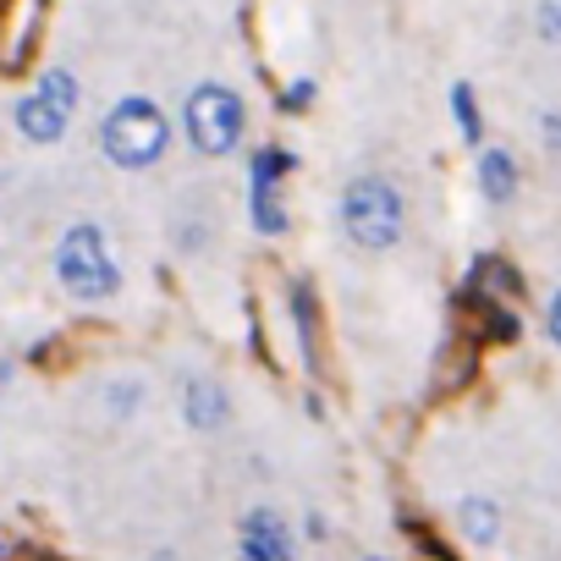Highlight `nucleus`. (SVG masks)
Returning <instances> with one entry per match:
<instances>
[{
	"mask_svg": "<svg viewBox=\"0 0 561 561\" xmlns=\"http://www.w3.org/2000/svg\"><path fill=\"white\" fill-rule=\"evenodd\" d=\"M100 144H105V154H111L122 171H144V165H154V160L165 154L171 122H165V111H160L154 100L133 94V100H122V105L105 116Z\"/></svg>",
	"mask_w": 561,
	"mask_h": 561,
	"instance_id": "nucleus-1",
	"label": "nucleus"
},
{
	"mask_svg": "<svg viewBox=\"0 0 561 561\" xmlns=\"http://www.w3.org/2000/svg\"><path fill=\"white\" fill-rule=\"evenodd\" d=\"M56 275H61V287L78 298V304H100L122 287V275H116V259L105 248V237L94 226H72L56 248Z\"/></svg>",
	"mask_w": 561,
	"mask_h": 561,
	"instance_id": "nucleus-2",
	"label": "nucleus"
},
{
	"mask_svg": "<svg viewBox=\"0 0 561 561\" xmlns=\"http://www.w3.org/2000/svg\"><path fill=\"white\" fill-rule=\"evenodd\" d=\"M342 220H347V237L358 242V248H397V237H402V198H397V187L391 182H380V176H358L347 193H342Z\"/></svg>",
	"mask_w": 561,
	"mask_h": 561,
	"instance_id": "nucleus-3",
	"label": "nucleus"
},
{
	"mask_svg": "<svg viewBox=\"0 0 561 561\" xmlns=\"http://www.w3.org/2000/svg\"><path fill=\"white\" fill-rule=\"evenodd\" d=\"M182 122H187V138H193L198 154H231L237 138H242V100L220 83H198L187 94Z\"/></svg>",
	"mask_w": 561,
	"mask_h": 561,
	"instance_id": "nucleus-4",
	"label": "nucleus"
},
{
	"mask_svg": "<svg viewBox=\"0 0 561 561\" xmlns=\"http://www.w3.org/2000/svg\"><path fill=\"white\" fill-rule=\"evenodd\" d=\"M67 116H72V111H61L45 89H34L28 100H18V127H23L28 144H56V138L67 133Z\"/></svg>",
	"mask_w": 561,
	"mask_h": 561,
	"instance_id": "nucleus-5",
	"label": "nucleus"
},
{
	"mask_svg": "<svg viewBox=\"0 0 561 561\" xmlns=\"http://www.w3.org/2000/svg\"><path fill=\"white\" fill-rule=\"evenodd\" d=\"M242 545L259 550L264 561H293V556H298L287 523H280L275 512H248V523H242Z\"/></svg>",
	"mask_w": 561,
	"mask_h": 561,
	"instance_id": "nucleus-6",
	"label": "nucleus"
},
{
	"mask_svg": "<svg viewBox=\"0 0 561 561\" xmlns=\"http://www.w3.org/2000/svg\"><path fill=\"white\" fill-rule=\"evenodd\" d=\"M479 187H484L490 204H506V198L517 193V165H512L506 149H484V154H479Z\"/></svg>",
	"mask_w": 561,
	"mask_h": 561,
	"instance_id": "nucleus-7",
	"label": "nucleus"
},
{
	"mask_svg": "<svg viewBox=\"0 0 561 561\" xmlns=\"http://www.w3.org/2000/svg\"><path fill=\"white\" fill-rule=\"evenodd\" d=\"M187 419H193L198 430H215V424L226 419V397H220L215 380H193V386H187Z\"/></svg>",
	"mask_w": 561,
	"mask_h": 561,
	"instance_id": "nucleus-8",
	"label": "nucleus"
},
{
	"mask_svg": "<svg viewBox=\"0 0 561 561\" xmlns=\"http://www.w3.org/2000/svg\"><path fill=\"white\" fill-rule=\"evenodd\" d=\"M457 523H462V534H468V539H479V545H484V539H495V528H501V512H495L484 495H468V501L457 506Z\"/></svg>",
	"mask_w": 561,
	"mask_h": 561,
	"instance_id": "nucleus-9",
	"label": "nucleus"
},
{
	"mask_svg": "<svg viewBox=\"0 0 561 561\" xmlns=\"http://www.w3.org/2000/svg\"><path fill=\"white\" fill-rule=\"evenodd\" d=\"M253 226L259 231H287V215H280V204H275V187H264V182H253Z\"/></svg>",
	"mask_w": 561,
	"mask_h": 561,
	"instance_id": "nucleus-10",
	"label": "nucleus"
},
{
	"mask_svg": "<svg viewBox=\"0 0 561 561\" xmlns=\"http://www.w3.org/2000/svg\"><path fill=\"white\" fill-rule=\"evenodd\" d=\"M451 111H457L462 138H468V144H479V138H484V127H479V105H473V89H468V83H457V89H451Z\"/></svg>",
	"mask_w": 561,
	"mask_h": 561,
	"instance_id": "nucleus-11",
	"label": "nucleus"
},
{
	"mask_svg": "<svg viewBox=\"0 0 561 561\" xmlns=\"http://www.w3.org/2000/svg\"><path fill=\"white\" fill-rule=\"evenodd\" d=\"M39 89H45V94H50L61 111H72V105H78V78H72L67 67H50V72L39 78Z\"/></svg>",
	"mask_w": 561,
	"mask_h": 561,
	"instance_id": "nucleus-12",
	"label": "nucleus"
},
{
	"mask_svg": "<svg viewBox=\"0 0 561 561\" xmlns=\"http://www.w3.org/2000/svg\"><path fill=\"white\" fill-rule=\"evenodd\" d=\"M539 34L561 45V0H539Z\"/></svg>",
	"mask_w": 561,
	"mask_h": 561,
	"instance_id": "nucleus-13",
	"label": "nucleus"
},
{
	"mask_svg": "<svg viewBox=\"0 0 561 561\" xmlns=\"http://www.w3.org/2000/svg\"><path fill=\"white\" fill-rule=\"evenodd\" d=\"M309 100H314V83H293V89H287V100H280V105H287V111H304Z\"/></svg>",
	"mask_w": 561,
	"mask_h": 561,
	"instance_id": "nucleus-14",
	"label": "nucleus"
},
{
	"mask_svg": "<svg viewBox=\"0 0 561 561\" xmlns=\"http://www.w3.org/2000/svg\"><path fill=\"white\" fill-rule=\"evenodd\" d=\"M545 144L561 154V111H550V116H545Z\"/></svg>",
	"mask_w": 561,
	"mask_h": 561,
	"instance_id": "nucleus-15",
	"label": "nucleus"
},
{
	"mask_svg": "<svg viewBox=\"0 0 561 561\" xmlns=\"http://www.w3.org/2000/svg\"><path fill=\"white\" fill-rule=\"evenodd\" d=\"M550 336H556V347H561V293L550 298Z\"/></svg>",
	"mask_w": 561,
	"mask_h": 561,
	"instance_id": "nucleus-16",
	"label": "nucleus"
},
{
	"mask_svg": "<svg viewBox=\"0 0 561 561\" xmlns=\"http://www.w3.org/2000/svg\"><path fill=\"white\" fill-rule=\"evenodd\" d=\"M369 561H380V556H369Z\"/></svg>",
	"mask_w": 561,
	"mask_h": 561,
	"instance_id": "nucleus-17",
	"label": "nucleus"
}]
</instances>
